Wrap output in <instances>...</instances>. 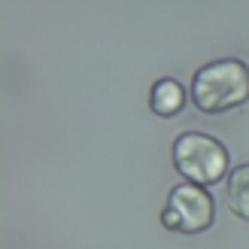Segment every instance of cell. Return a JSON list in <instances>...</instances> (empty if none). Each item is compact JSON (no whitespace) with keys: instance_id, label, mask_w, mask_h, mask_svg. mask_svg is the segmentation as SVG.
<instances>
[{"instance_id":"cell-1","label":"cell","mask_w":249,"mask_h":249,"mask_svg":"<svg viewBox=\"0 0 249 249\" xmlns=\"http://www.w3.org/2000/svg\"><path fill=\"white\" fill-rule=\"evenodd\" d=\"M249 97V70L243 61H213L195 73L192 101L201 113H228Z\"/></svg>"},{"instance_id":"cell-2","label":"cell","mask_w":249,"mask_h":249,"mask_svg":"<svg viewBox=\"0 0 249 249\" xmlns=\"http://www.w3.org/2000/svg\"><path fill=\"white\" fill-rule=\"evenodd\" d=\"M173 164L192 185H216L228 173V149L210 134H179L173 143Z\"/></svg>"},{"instance_id":"cell-3","label":"cell","mask_w":249,"mask_h":249,"mask_svg":"<svg viewBox=\"0 0 249 249\" xmlns=\"http://www.w3.org/2000/svg\"><path fill=\"white\" fill-rule=\"evenodd\" d=\"M161 222L170 231L179 234H201L213 225V197L201 185H177L167 195V207L161 213Z\"/></svg>"},{"instance_id":"cell-4","label":"cell","mask_w":249,"mask_h":249,"mask_svg":"<svg viewBox=\"0 0 249 249\" xmlns=\"http://www.w3.org/2000/svg\"><path fill=\"white\" fill-rule=\"evenodd\" d=\"M149 107H152L155 116H177L179 109L185 107V89L177 79H158L152 85V94H149Z\"/></svg>"},{"instance_id":"cell-5","label":"cell","mask_w":249,"mask_h":249,"mask_svg":"<svg viewBox=\"0 0 249 249\" xmlns=\"http://www.w3.org/2000/svg\"><path fill=\"white\" fill-rule=\"evenodd\" d=\"M228 207L234 216L249 219V164H240L228 177Z\"/></svg>"}]
</instances>
